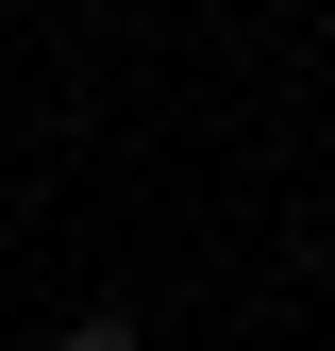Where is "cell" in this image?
Returning a JSON list of instances; mask_svg holds the SVG:
<instances>
[{"label":"cell","mask_w":335,"mask_h":351,"mask_svg":"<svg viewBox=\"0 0 335 351\" xmlns=\"http://www.w3.org/2000/svg\"><path fill=\"white\" fill-rule=\"evenodd\" d=\"M34 351H151V335H135V318L101 301V318H67V335H34Z\"/></svg>","instance_id":"obj_1"}]
</instances>
